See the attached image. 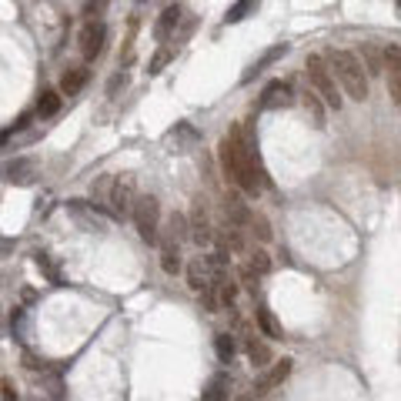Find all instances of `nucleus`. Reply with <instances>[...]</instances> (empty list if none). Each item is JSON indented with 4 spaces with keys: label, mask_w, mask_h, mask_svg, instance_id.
Instances as JSON below:
<instances>
[{
    "label": "nucleus",
    "mask_w": 401,
    "mask_h": 401,
    "mask_svg": "<svg viewBox=\"0 0 401 401\" xmlns=\"http://www.w3.org/2000/svg\"><path fill=\"white\" fill-rule=\"evenodd\" d=\"M67 211H70V218L77 221V228H84V231H107V214H100V211L94 208V201L70 197Z\"/></svg>",
    "instance_id": "39448f33"
},
{
    "label": "nucleus",
    "mask_w": 401,
    "mask_h": 401,
    "mask_svg": "<svg viewBox=\"0 0 401 401\" xmlns=\"http://www.w3.org/2000/svg\"><path fill=\"white\" fill-rule=\"evenodd\" d=\"M171 57H174V51L161 47V51H157V54L151 57V64H147V74H161V70H164V64L171 60Z\"/></svg>",
    "instance_id": "7c9ffc66"
},
{
    "label": "nucleus",
    "mask_w": 401,
    "mask_h": 401,
    "mask_svg": "<svg viewBox=\"0 0 401 401\" xmlns=\"http://www.w3.org/2000/svg\"><path fill=\"white\" fill-rule=\"evenodd\" d=\"M0 398H4V401H20V398H17V391H14V385H11V378H4V381H0Z\"/></svg>",
    "instance_id": "72a5a7b5"
},
{
    "label": "nucleus",
    "mask_w": 401,
    "mask_h": 401,
    "mask_svg": "<svg viewBox=\"0 0 401 401\" xmlns=\"http://www.w3.org/2000/svg\"><path fill=\"white\" fill-rule=\"evenodd\" d=\"M221 167L228 180H235L237 188L244 194H258L264 184V174H261V161H258V147L254 140L244 134V127L237 124L228 138L221 140Z\"/></svg>",
    "instance_id": "f257e3e1"
},
{
    "label": "nucleus",
    "mask_w": 401,
    "mask_h": 401,
    "mask_svg": "<svg viewBox=\"0 0 401 401\" xmlns=\"http://www.w3.org/2000/svg\"><path fill=\"white\" fill-rule=\"evenodd\" d=\"M388 94L395 104H401V77H388Z\"/></svg>",
    "instance_id": "c9c22d12"
},
{
    "label": "nucleus",
    "mask_w": 401,
    "mask_h": 401,
    "mask_svg": "<svg viewBox=\"0 0 401 401\" xmlns=\"http://www.w3.org/2000/svg\"><path fill=\"white\" fill-rule=\"evenodd\" d=\"M214 281H218V275H214L208 264H204V258H194V261L188 264V284H191V291L208 294V291L214 288Z\"/></svg>",
    "instance_id": "9b49d317"
},
{
    "label": "nucleus",
    "mask_w": 401,
    "mask_h": 401,
    "mask_svg": "<svg viewBox=\"0 0 401 401\" xmlns=\"http://www.w3.org/2000/svg\"><path fill=\"white\" fill-rule=\"evenodd\" d=\"M0 338H4V315H0Z\"/></svg>",
    "instance_id": "ea45409f"
},
{
    "label": "nucleus",
    "mask_w": 401,
    "mask_h": 401,
    "mask_svg": "<svg viewBox=\"0 0 401 401\" xmlns=\"http://www.w3.org/2000/svg\"><path fill=\"white\" fill-rule=\"evenodd\" d=\"M328 67H331L338 87H341L351 100H368V74L361 67L358 54L341 51V47H338V51H328Z\"/></svg>",
    "instance_id": "f03ea898"
},
{
    "label": "nucleus",
    "mask_w": 401,
    "mask_h": 401,
    "mask_svg": "<svg viewBox=\"0 0 401 401\" xmlns=\"http://www.w3.org/2000/svg\"><path fill=\"white\" fill-rule=\"evenodd\" d=\"M251 224H254V231H258V237H261V241H268V237H271V231H268V221H264V218H251Z\"/></svg>",
    "instance_id": "e433bc0d"
},
{
    "label": "nucleus",
    "mask_w": 401,
    "mask_h": 401,
    "mask_svg": "<svg viewBox=\"0 0 401 401\" xmlns=\"http://www.w3.org/2000/svg\"><path fill=\"white\" fill-rule=\"evenodd\" d=\"M180 14H184V7H180V4H171V7H164V11H161V17H157V24H154V37H157V41H167V37L174 34V27H178Z\"/></svg>",
    "instance_id": "f3484780"
},
{
    "label": "nucleus",
    "mask_w": 401,
    "mask_h": 401,
    "mask_svg": "<svg viewBox=\"0 0 401 401\" xmlns=\"http://www.w3.org/2000/svg\"><path fill=\"white\" fill-rule=\"evenodd\" d=\"M241 284H244L248 291H258L261 288V275H254L248 264H244V268H241Z\"/></svg>",
    "instance_id": "2f4dec72"
},
{
    "label": "nucleus",
    "mask_w": 401,
    "mask_h": 401,
    "mask_svg": "<svg viewBox=\"0 0 401 401\" xmlns=\"http://www.w3.org/2000/svg\"><path fill=\"white\" fill-rule=\"evenodd\" d=\"M288 54V44H275V47H271V51H264V57L261 60H254V64H251L248 70H244V74H241V81L248 84V81H254V77H258V74H261L264 67H268V64H275L277 57H284Z\"/></svg>",
    "instance_id": "a211bd4d"
},
{
    "label": "nucleus",
    "mask_w": 401,
    "mask_h": 401,
    "mask_svg": "<svg viewBox=\"0 0 401 401\" xmlns=\"http://www.w3.org/2000/svg\"><path fill=\"white\" fill-rule=\"evenodd\" d=\"M301 104H305V111L311 114L315 127H324V104H321V97L315 94V91H305V94H301Z\"/></svg>",
    "instance_id": "a878e982"
},
{
    "label": "nucleus",
    "mask_w": 401,
    "mask_h": 401,
    "mask_svg": "<svg viewBox=\"0 0 401 401\" xmlns=\"http://www.w3.org/2000/svg\"><path fill=\"white\" fill-rule=\"evenodd\" d=\"M104 11H107V4H100V0H97V4H84V14H87V20H94V17H100Z\"/></svg>",
    "instance_id": "f704fd0d"
},
{
    "label": "nucleus",
    "mask_w": 401,
    "mask_h": 401,
    "mask_svg": "<svg viewBox=\"0 0 401 401\" xmlns=\"http://www.w3.org/2000/svg\"><path fill=\"white\" fill-rule=\"evenodd\" d=\"M164 237H167V241H174V244H180V241H184V237H191V231H188V218H184V214H178V211H174V214H171V218H167Z\"/></svg>",
    "instance_id": "393cba45"
},
{
    "label": "nucleus",
    "mask_w": 401,
    "mask_h": 401,
    "mask_svg": "<svg viewBox=\"0 0 401 401\" xmlns=\"http://www.w3.org/2000/svg\"><path fill=\"white\" fill-rule=\"evenodd\" d=\"M134 228H138V235L154 244L157 237H161V204H157V197L151 194H140L138 201H134Z\"/></svg>",
    "instance_id": "20e7f679"
},
{
    "label": "nucleus",
    "mask_w": 401,
    "mask_h": 401,
    "mask_svg": "<svg viewBox=\"0 0 401 401\" xmlns=\"http://www.w3.org/2000/svg\"><path fill=\"white\" fill-rule=\"evenodd\" d=\"M34 161L30 157H17V161H7V164L0 167V178L7 180V184H27L34 178Z\"/></svg>",
    "instance_id": "4468645a"
},
{
    "label": "nucleus",
    "mask_w": 401,
    "mask_h": 401,
    "mask_svg": "<svg viewBox=\"0 0 401 401\" xmlns=\"http://www.w3.org/2000/svg\"><path fill=\"white\" fill-rule=\"evenodd\" d=\"M188 231H191L194 244H211V241H214V224H211L208 211H204V204H201V201H194L191 218H188Z\"/></svg>",
    "instance_id": "0eeeda50"
},
{
    "label": "nucleus",
    "mask_w": 401,
    "mask_h": 401,
    "mask_svg": "<svg viewBox=\"0 0 401 401\" xmlns=\"http://www.w3.org/2000/svg\"><path fill=\"white\" fill-rule=\"evenodd\" d=\"M385 70H388V77H401V47L398 44H388L385 47Z\"/></svg>",
    "instance_id": "c85d7f7f"
},
{
    "label": "nucleus",
    "mask_w": 401,
    "mask_h": 401,
    "mask_svg": "<svg viewBox=\"0 0 401 401\" xmlns=\"http://www.w3.org/2000/svg\"><path fill=\"white\" fill-rule=\"evenodd\" d=\"M214 241H218V251L221 254H231V251H244V231H237L231 224H221L214 228Z\"/></svg>",
    "instance_id": "2eb2a0df"
},
{
    "label": "nucleus",
    "mask_w": 401,
    "mask_h": 401,
    "mask_svg": "<svg viewBox=\"0 0 401 401\" xmlns=\"http://www.w3.org/2000/svg\"><path fill=\"white\" fill-rule=\"evenodd\" d=\"M248 11H254V4H235V7L224 14V20H228V24H235V20H241V17L248 14Z\"/></svg>",
    "instance_id": "473e14b6"
},
{
    "label": "nucleus",
    "mask_w": 401,
    "mask_h": 401,
    "mask_svg": "<svg viewBox=\"0 0 401 401\" xmlns=\"http://www.w3.org/2000/svg\"><path fill=\"white\" fill-rule=\"evenodd\" d=\"M305 74H308L311 91L321 97V104L338 111V107H341V87H338V81H334V74H331V67H328V60H324L321 54H308Z\"/></svg>",
    "instance_id": "7ed1b4c3"
},
{
    "label": "nucleus",
    "mask_w": 401,
    "mask_h": 401,
    "mask_svg": "<svg viewBox=\"0 0 401 401\" xmlns=\"http://www.w3.org/2000/svg\"><path fill=\"white\" fill-rule=\"evenodd\" d=\"M104 41H107V27L100 20H87L81 27V54L87 60H94L100 51H104Z\"/></svg>",
    "instance_id": "6e6552de"
},
{
    "label": "nucleus",
    "mask_w": 401,
    "mask_h": 401,
    "mask_svg": "<svg viewBox=\"0 0 401 401\" xmlns=\"http://www.w3.org/2000/svg\"><path fill=\"white\" fill-rule=\"evenodd\" d=\"M7 138H11V134H7V131H0V144H7Z\"/></svg>",
    "instance_id": "58836bf2"
},
{
    "label": "nucleus",
    "mask_w": 401,
    "mask_h": 401,
    "mask_svg": "<svg viewBox=\"0 0 401 401\" xmlns=\"http://www.w3.org/2000/svg\"><path fill=\"white\" fill-rule=\"evenodd\" d=\"M34 264H37L44 275H47V281H51V284H67V281H64V271L57 268V261L47 254V251H34Z\"/></svg>",
    "instance_id": "4be33fe9"
},
{
    "label": "nucleus",
    "mask_w": 401,
    "mask_h": 401,
    "mask_svg": "<svg viewBox=\"0 0 401 401\" xmlns=\"http://www.w3.org/2000/svg\"><path fill=\"white\" fill-rule=\"evenodd\" d=\"M248 268L254 271V275H268V271H271V258H268L264 251H254V254H251V261H248Z\"/></svg>",
    "instance_id": "c756f323"
},
{
    "label": "nucleus",
    "mask_w": 401,
    "mask_h": 401,
    "mask_svg": "<svg viewBox=\"0 0 401 401\" xmlns=\"http://www.w3.org/2000/svg\"><path fill=\"white\" fill-rule=\"evenodd\" d=\"M254 318H258L261 334H268V338H284V328H281V321L271 315V308H258V311H254Z\"/></svg>",
    "instance_id": "5701e85b"
},
{
    "label": "nucleus",
    "mask_w": 401,
    "mask_h": 401,
    "mask_svg": "<svg viewBox=\"0 0 401 401\" xmlns=\"http://www.w3.org/2000/svg\"><path fill=\"white\" fill-rule=\"evenodd\" d=\"M87 67H81V64H70L64 74H60V94H67V97H74V94H81L84 91V84H87Z\"/></svg>",
    "instance_id": "dca6fc26"
},
{
    "label": "nucleus",
    "mask_w": 401,
    "mask_h": 401,
    "mask_svg": "<svg viewBox=\"0 0 401 401\" xmlns=\"http://www.w3.org/2000/svg\"><path fill=\"white\" fill-rule=\"evenodd\" d=\"M161 268L167 275H178L180 271V244L167 241V237H161Z\"/></svg>",
    "instance_id": "412c9836"
},
{
    "label": "nucleus",
    "mask_w": 401,
    "mask_h": 401,
    "mask_svg": "<svg viewBox=\"0 0 401 401\" xmlns=\"http://www.w3.org/2000/svg\"><path fill=\"white\" fill-rule=\"evenodd\" d=\"M291 374V358H281L275 361L268 372L258 378V385H254V398H264V395H271L277 385H284V378Z\"/></svg>",
    "instance_id": "1a4fd4ad"
},
{
    "label": "nucleus",
    "mask_w": 401,
    "mask_h": 401,
    "mask_svg": "<svg viewBox=\"0 0 401 401\" xmlns=\"http://www.w3.org/2000/svg\"><path fill=\"white\" fill-rule=\"evenodd\" d=\"M231 398V378L228 374H218V378H211V385L204 388V398L201 401H228Z\"/></svg>",
    "instance_id": "b1692460"
},
{
    "label": "nucleus",
    "mask_w": 401,
    "mask_h": 401,
    "mask_svg": "<svg viewBox=\"0 0 401 401\" xmlns=\"http://www.w3.org/2000/svg\"><path fill=\"white\" fill-rule=\"evenodd\" d=\"M358 60L361 67H364V74L368 77H378V74H385V47H378V44L364 41L358 51Z\"/></svg>",
    "instance_id": "ddd939ff"
},
{
    "label": "nucleus",
    "mask_w": 401,
    "mask_h": 401,
    "mask_svg": "<svg viewBox=\"0 0 401 401\" xmlns=\"http://www.w3.org/2000/svg\"><path fill=\"white\" fill-rule=\"evenodd\" d=\"M107 201H111V214L114 218H127V214H134V180L131 178H117L111 180V194H107Z\"/></svg>",
    "instance_id": "423d86ee"
},
{
    "label": "nucleus",
    "mask_w": 401,
    "mask_h": 401,
    "mask_svg": "<svg viewBox=\"0 0 401 401\" xmlns=\"http://www.w3.org/2000/svg\"><path fill=\"white\" fill-rule=\"evenodd\" d=\"M244 355H248V361L254 364V368H268L271 364V348L264 345V341H258V338H248L244 341Z\"/></svg>",
    "instance_id": "aec40b11"
},
{
    "label": "nucleus",
    "mask_w": 401,
    "mask_h": 401,
    "mask_svg": "<svg viewBox=\"0 0 401 401\" xmlns=\"http://www.w3.org/2000/svg\"><path fill=\"white\" fill-rule=\"evenodd\" d=\"M291 87L284 81H271L268 87H264L261 94V107L264 111H281V107H291Z\"/></svg>",
    "instance_id": "f8f14e48"
},
{
    "label": "nucleus",
    "mask_w": 401,
    "mask_h": 401,
    "mask_svg": "<svg viewBox=\"0 0 401 401\" xmlns=\"http://www.w3.org/2000/svg\"><path fill=\"white\" fill-rule=\"evenodd\" d=\"M211 298H214L218 311H221V308H231V305H235V298H237V284H235V281H228V275L218 277V281H214V288H211Z\"/></svg>",
    "instance_id": "6ab92c4d"
},
{
    "label": "nucleus",
    "mask_w": 401,
    "mask_h": 401,
    "mask_svg": "<svg viewBox=\"0 0 401 401\" xmlns=\"http://www.w3.org/2000/svg\"><path fill=\"white\" fill-rule=\"evenodd\" d=\"M60 111V91H41L37 97V114L41 117H51V114Z\"/></svg>",
    "instance_id": "bb28decb"
},
{
    "label": "nucleus",
    "mask_w": 401,
    "mask_h": 401,
    "mask_svg": "<svg viewBox=\"0 0 401 401\" xmlns=\"http://www.w3.org/2000/svg\"><path fill=\"white\" fill-rule=\"evenodd\" d=\"M124 84H127V74H114L111 84H107V91L114 94V91H117V87H124Z\"/></svg>",
    "instance_id": "4c0bfd02"
},
{
    "label": "nucleus",
    "mask_w": 401,
    "mask_h": 401,
    "mask_svg": "<svg viewBox=\"0 0 401 401\" xmlns=\"http://www.w3.org/2000/svg\"><path fill=\"white\" fill-rule=\"evenodd\" d=\"M214 351H218V358H221V361H231V358H235V351H237L235 338H231L228 331L214 334Z\"/></svg>",
    "instance_id": "cd10ccee"
},
{
    "label": "nucleus",
    "mask_w": 401,
    "mask_h": 401,
    "mask_svg": "<svg viewBox=\"0 0 401 401\" xmlns=\"http://www.w3.org/2000/svg\"><path fill=\"white\" fill-rule=\"evenodd\" d=\"M221 214H224V224H231V228H237V231L251 228V211L237 194H228V197L221 201Z\"/></svg>",
    "instance_id": "9d476101"
}]
</instances>
